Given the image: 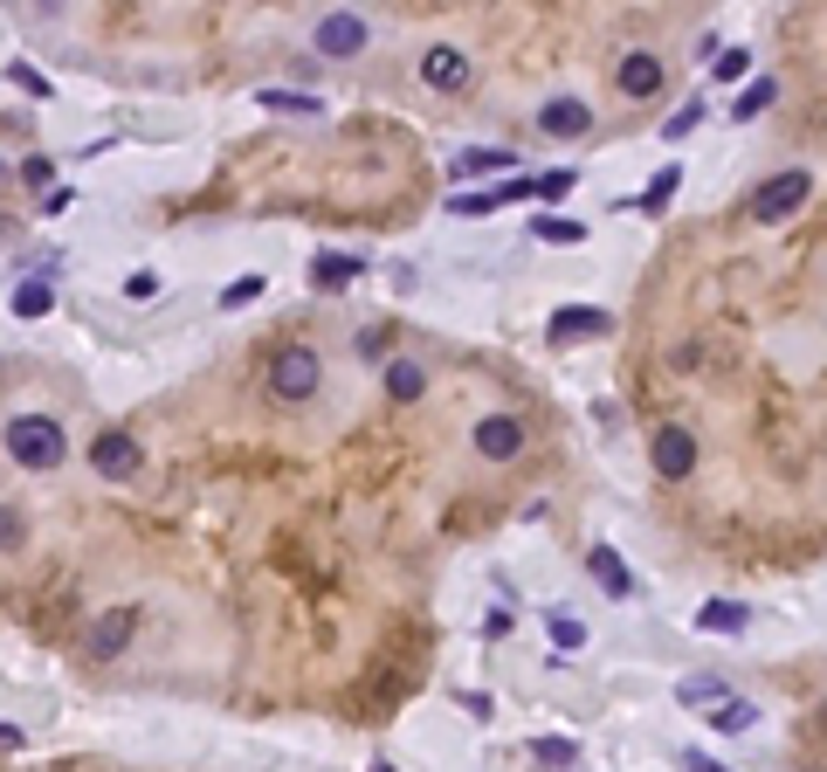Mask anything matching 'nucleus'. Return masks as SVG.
Here are the masks:
<instances>
[{
	"mask_svg": "<svg viewBox=\"0 0 827 772\" xmlns=\"http://www.w3.org/2000/svg\"><path fill=\"white\" fill-rule=\"evenodd\" d=\"M8 76H14V84H21V90H29V97H48V76H35L29 63H14Z\"/></svg>",
	"mask_w": 827,
	"mask_h": 772,
	"instance_id": "obj_34",
	"label": "nucleus"
},
{
	"mask_svg": "<svg viewBox=\"0 0 827 772\" xmlns=\"http://www.w3.org/2000/svg\"><path fill=\"white\" fill-rule=\"evenodd\" d=\"M531 759L552 765V772H580V745H565V738H531Z\"/></svg>",
	"mask_w": 827,
	"mask_h": 772,
	"instance_id": "obj_20",
	"label": "nucleus"
},
{
	"mask_svg": "<svg viewBox=\"0 0 827 772\" xmlns=\"http://www.w3.org/2000/svg\"><path fill=\"white\" fill-rule=\"evenodd\" d=\"M710 69L724 76V84H731V76H745V69H752V56H745V48H724V56H717Z\"/></svg>",
	"mask_w": 827,
	"mask_h": 772,
	"instance_id": "obj_33",
	"label": "nucleus"
},
{
	"mask_svg": "<svg viewBox=\"0 0 827 772\" xmlns=\"http://www.w3.org/2000/svg\"><path fill=\"white\" fill-rule=\"evenodd\" d=\"M690 772H731V765H717V759H704V752H690Z\"/></svg>",
	"mask_w": 827,
	"mask_h": 772,
	"instance_id": "obj_35",
	"label": "nucleus"
},
{
	"mask_svg": "<svg viewBox=\"0 0 827 772\" xmlns=\"http://www.w3.org/2000/svg\"><path fill=\"white\" fill-rule=\"evenodd\" d=\"M552 339L559 345H573V339H600V331H614V318L607 311H593V304H565V311H552Z\"/></svg>",
	"mask_w": 827,
	"mask_h": 772,
	"instance_id": "obj_10",
	"label": "nucleus"
},
{
	"mask_svg": "<svg viewBox=\"0 0 827 772\" xmlns=\"http://www.w3.org/2000/svg\"><path fill=\"white\" fill-rule=\"evenodd\" d=\"M21 545H29V525H21L14 504H0V552H21Z\"/></svg>",
	"mask_w": 827,
	"mask_h": 772,
	"instance_id": "obj_28",
	"label": "nucleus"
},
{
	"mask_svg": "<svg viewBox=\"0 0 827 772\" xmlns=\"http://www.w3.org/2000/svg\"><path fill=\"white\" fill-rule=\"evenodd\" d=\"M745 621H752V607H745V600H704V614H696V628H704V635H745Z\"/></svg>",
	"mask_w": 827,
	"mask_h": 772,
	"instance_id": "obj_14",
	"label": "nucleus"
},
{
	"mask_svg": "<svg viewBox=\"0 0 827 772\" xmlns=\"http://www.w3.org/2000/svg\"><path fill=\"white\" fill-rule=\"evenodd\" d=\"M676 697H683V710H717V704H731V690H724L717 676H683Z\"/></svg>",
	"mask_w": 827,
	"mask_h": 772,
	"instance_id": "obj_16",
	"label": "nucleus"
},
{
	"mask_svg": "<svg viewBox=\"0 0 827 772\" xmlns=\"http://www.w3.org/2000/svg\"><path fill=\"white\" fill-rule=\"evenodd\" d=\"M449 208H455V214H489V208H504V200H497V194H455Z\"/></svg>",
	"mask_w": 827,
	"mask_h": 772,
	"instance_id": "obj_32",
	"label": "nucleus"
},
{
	"mask_svg": "<svg viewBox=\"0 0 827 772\" xmlns=\"http://www.w3.org/2000/svg\"><path fill=\"white\" fill-rule=\"evenodd\" d=\"M421 76H428V90H470V56L449 48V42H434L421 56Z\"/></svg>",
	"mask_w": 827,
	"mask_h": 772,
	"instance_id": "obj_9",
	"label": "nucleus"
},
{
	"mask_svg": "<svg viewBox=\"0 0 827 772\" xmlns=\"http://www.w3.org/2000/svg\"><path fill=\"white\" fill-rule=\"evenodd\" d=\"M318 48L324 56H359V48H366V21L359 14H324L318 21Z\"/></svg>",
	"mask_w": 827,
	"mask_h": 772,
	"instance_id": "obj_12",
	"label": "nucleus"
},
{
	"mask_svg": "<svg viewBox=\"0 0 827 772\" xmlns=\"http://www.w3.org/2000/svg\"><path fill=\"white\" fill-rule=\"evenodd\" d=\"M573 179H580V173L559 166V173H545V179H531V194H538V200H565V194H573Z\"/></svg>",
	"mask_w": 827,
	"mask_h": 772,
	"instance_id": "obj_29",
	"label": "nucleus"
},
{
	"mask_svg": "<svg viewBox=\"0 0 827 772\" xmlns=\"http://www.w3.org/2000/svg\"><path fill=\"white\" fill-rule=\"evenodd\" d=\"M593 124V111H586V97H552L545 111H538V132L545 139H580Z\"/></svg>",
	"mask_w": 827,
	"mask_h": 772,
	"instance_id": "obj_11",
	"label": "nucleus"
},
{
	"mask_svg": "<svg viewBox=\"0 0 827 772\" xmlns=\"http://www.w3.org/2000/svg\"><path fill=\"white\" fill-rule=\"evenodd\" d=\"M752 725H759V710H752V704H738V697L710 710V731H724V738H745Z\"/></svg>",
	"mask_w": 827,
	"mask_h": 772,
	"instance_id": "obj_19",
	"label": "nucleus"
},
{
	"mask_svg": "<svg viewBox=\"0 0 827 772\" xmlns=\"http://www.w3.org/2000/svg\"><path fill=\"white\" fill-rule=\"evenodd\" d=\"M772 97H780V84H772V76H759V84L738 97V111H731V118H759V111H772Z\"/></svg>",
	"mask_w": 827,
	"mask_h": 772,
	"instance_id": "obj_25",
	"label": "nucleus"
},
{
	"mask_svg": "<svg viewBox=\"0 0 827 772\" xmlns=\"http://www.w3.org/2000/svg\"><path fill=\"white\" fill-rule=\"evenodd\" d=\"M90 462H97V476H111V483L139 476V434H124V428H103V434H97V449H90Z\"/></svg>",
	"mask_w": 827,
	"mask_h": 772,
	"instance_id": "obj_6",
	"label": "nucleus"
},
{
	"mask_svg": "<svg viewBox=\"0 0 827 772\" xmlns=\"http://www.w3.org/2000/svg\"><path fill=\"white\" fill-rule=\"evenodd\" d=\"M517 449H525V421H510V415L476 421V455H483V462H510Z\"/></svg>",
	"mask_w": 827,
	"mask_h": 772,
	"instance_id": "obj_8",
	"label": "nucleus"
},
{
	"mask_svg": "<svg viewBox=\"0 0 827 772\" xmlns=\"http://www.w3.org/2000/svg\"><path fill=\"white\" fill-rule=\"evenodd\" d=\"M255 104H263V111H318V97H310V90H263V97H255Z\"/></svg>",
	"mask_w": 827,
	"mask_h": 772,
	"instance_id": "obj_23",
	"label": "nucleus"
},
{
	"mask_svg": "<svg viewBox=\"0 0 827 772\" xmlns=\"http://www.w3.org/2000/svg\"><path fill=\"white\" fill-rule=\"evenodd\" d=\"M132 635H139V607H103L90 635H84V655L90 662H118L124 649H132Z\"/></svg>",
	"mask_w": 827,
	"mask_h": 772,
	"instance_id": "obj_4",
	"label": "nucleus"
},
{
	"mask_svg": "<svg viewBox=\"0 0 827 772\" xmlns=\"http://www.w3.org/2000/svg\"><path fill=\"white\" fill-rule=\"evenodd\" d=\"M538 235H545V242H586V221H573V214H538Z\"/></svg>",
	"mask_w": 827,
	"mask_h": 772,
	"instance_id": "obj_24",
	"label": "nucleus"
},
{
	"mask_svg": "<svg viewBox=\"0 0 827 772\" xmlns=\"http://www.w3.org/2000/svg\"><path fill=\"white\" fill-rule=\"evenodd\" d=\"M14 745H21V731H14V725H0V752H14Z\"/></svg>",
	"mask_w": 827,
	"mask_h": 772,
	"instance_id": "obj_36",
	"label": "nucleus"
},
{
	"mask_svg": "<svg viewBox=\"0 0 827 772\" xmlns=\"http://www.w3.org/2000/svg\"><path fill=\"white\" fill-rule=\"evenodd\" d=\"M649 462H655V476H662V483H683V476L696 470V434H690V428H655Z\"/></svg>",
	"mask_w": 827,
	"mask_h": 772,
	"instance_id": "obj_5",
	"label": "nucleus"
},
{
	"mask_svg": "<svg viewBox=\"0 0 827 772\" xmlns=\"http://www.w3.org/2000/svg\"><path fill=\"white\" fill-rule=\"evenodd\" d=\"M124 297H132V304H152V297H159V276H152V269H132V276H124Z\"/></svg>",
	"mask_w": 827,
	"mask_h": 772,
	"instance_id": "obj_30",
	"label": "nucleus"
},
{
	"mask_svg": "<svg viewBox=\"0 0 827 772\" xmlns=\"http://www.w3.org/2000/svg\"><path fill=\"white\" fill-rule=\"evenodd\" d=\"M807 194H814V173H800V166H793V173H772L765 187H759L752 200H745V208H752V221H765V228H772V221L800 214V200H807Z\"/></svg>",
	"mask_w": 827,
	"mask_h": 772,
	"instance_id": "obj_3",
	"label": "nucleus"
},
{
	"mask_svg": "<svg viewBox=\"0 0 827 772\" xmlns=\"http://www.w3.org/2000/svg\"><path fill=\"white\" fill-rule=\"evenodd\" d=\"M510 166H517V159H510L504 145H470V152H455V166H449V173L470 179V173H510Z\"/></svg>",
	"mask_w": 827,
	"mask_h": 772,
	"instance_id": "obj_15",
	"label": "nucleus"
},
{
	"mask_svg": "<svg viewBox=\"0 0 827 772\" xmlns=\"http://www.w3.org/2000/svg\"><path fill=\"white\" fill-rule=\"evenodd\" d=\"M373 772H394V765H386V759H379V765H373Z\"/></svg>",
	"mask_w": 827,
	"mask_h": 772,
	"instance_id": "obj_37",
	"label": "nucleus"
},
{
	"mask_svg": "<svg viewBox=\"0 0 827 772\" xmlns=\"http://www.w3.org/2000/svg\"><path fill=\"white\" fill-rule=\"evenodd\" d=\"M255 297H263V276H235V283H228V290H221V311H242V304H255Z\"/></svg>",
	"mask_w": 827,
	"mask_h": 772,
	"instance_id": "obj_26",
	"label": "nucleus"
},
{
	"mask_svg": "<svg viewBox=\"0 0 827 772\" xmlns=\"http://www.w3.org/2000/svg\"><path fill=\"white\" fill-rule=\"evenodd\" d=\"M0 449H8L21 470H56L63 462V449H69V434L48 421V415H14L8 421V434H0Z\"/></svg>",
	"mask_w": 827,
	"mask_h": 772,
	"instance_id": "obj_1",
	"label": "nucleus"
},
{
	"mask_svg": "<svg viewBox=\"0 0 827 772\" xmlns=\"http://www.w3.org/2000/svg\"><path fill=\"white\" fill-rule=\"evenodd\" d=\"M696 118H704V104H696V97H690V104H676V118H662V139H683Z\"/></svg>",
	"mask_w": 827,
	"mask_h": 772,
	"instance_id": "obj_31",
	"label": "nucleus"
},
{
	"mask_svg": "<svg viewBox=\"0 0 827 772\" xmlns=\"http://www.w3.org/2000/svg\"><path fill=\"white\" fill-rule=\"evenodd\" d=\"M386 394H394V400H421L428 394V373L413 366V359H386Z\"/></svg>",
	"mask_w": 827,
	"mask_h": 772,
	"instance_id": "obj_17",
	"label": "nucleus"
},
{
	"mask_svg": "<svg viewBox=\"0 0 827 772\" xmlns=\"http://www.w3.org/2000/svg\"><path fill=\"white\" fill-rule=\"evenodd\" d=\"M359 269H366V263H359V255H339V249H324L318 263H310V276H318L324 290H345V283H352Z\"/></svg>",
	"mask_w": 827,
	"mask_h": 772,
	"instance_id": "obj_18",
	"label": "nucleus"
},
{
	"mask_svg": "<svg viewBox=\"0 0 827 772\" xmlns=\"http://www.w3.org/2000/svg\"><path fill=\"white\" fill-rule=\"evenodd\" d=\"M676 179H683V166H662V173L649 179V194H641V208H649V214H655V208H669V194H676Z\"/></svg>",
	"mask_w": 827,
	"mask_h": 772,
	"instance_id": "obj_27",
	"label": "nucleus"
},
{
	"mask_svg": "<svg viewBox=\"0 0 827 772\" xmlns=\"http://www.w3.org/2000/svg\"><path fill=\"white\" fill-rule=\"evenodd\" d=\"M545 635H552V649H586V621H573L565 607L545 614Z\"/></svg>",
	"mask_w": 827,
	"mask_h": 772,
	"instance_id": "obj_21",
	"label": "nucleus"
},
{
	"mask_svg": "<svg viewBox=\"0 0 827 772\" xmlns=\"http://www.w3.org/2000/svg\"><path fill=\"white\" fill-rule=\"evenodd\" d=\"M614 84H620V97H635V104H649V97L662 90V56H649V48H635V56H620Z\"/></svg>",
	"mask_w": 827,
	"mask_h": 772,
	"instance_id": "obj_7",
	"label": "nucleus"
},
{
	"mask_svg": "<svg viewBox=\"0 0 827 772\" xmlns=\"http://www.w3.org/2000/svg\"><path fill=\"white\" fill-rule=\"evenodd\" d=\"M318 379H324V366H318V352H310V345H283L269 359V394L283 407H304L310 394H318Z\"/></svg>",
	"mask_w": 827,
	"mask_h": 772,
	"instance_id": "obj_2",
	"label": "nucleus"
},
{
	"mask_svg": "<svg viewBox=\"0 0 827 772\" xmlns=\"http://www.w3.org/2000/svg\"><path fill=\"white\" fill-rule=\"evenodd\" d=\"M48 304H56L48 283H21V290H14V318H48Z\"/></svg>",
	"mask_w": 827,
	"mask_h": 772,
	"instance_id": "obj_22",
	"label": "nucleus"
},
{
	"mask_svg": "<svg viewBox=\"0 0 827 772\" xmlns=\"http://www.w3.org/2000/svg\"><path fill=\"white\" fill-rule=\"evenodd\" d=\"M586 573L600 580V594H607V600H628V594H635V573L620 565L614 545H593V552H586Z\"/></svg>",
	"mask_w": 827,
	"mask_h": 772,
	"instance_id": "obj_13",
	"label": "nucleus"
}]
</instances>
